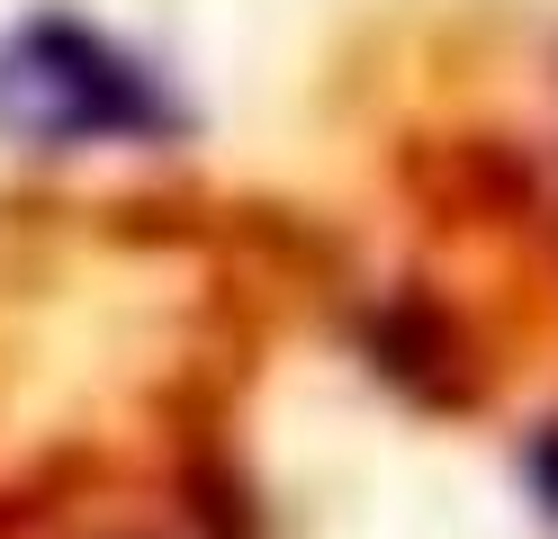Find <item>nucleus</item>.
<instances>
[{
  "label": "nucleus",
  "instance_id": "2",
  "mask_svg": "<svg viewBox=\"0 0 558 539\" xmlns=\"http://www.w3.org/2000/svg\"><path fill=\"white\" fill-rule=\"evenodd\" d=\"M522 477H532V494L558 513V422H541V441L522 450Z\"/></svg>",
  "mask_w": 558,
  "mask_h": 539
},
{
  "label": "nucleus",
  "instance_id": "1",
  "mask_svg": "<svg viewBox=\"0 0 558 539\" xmlns=\"http://www.w3.org/2000/svg\"><path fill=\"white\" fill-rule=\"evenodd\" d=\"M0 135L27 144V154L145 144V135H171V99L126 46L46 10L0 36Z\"/></svg>",
  "mask_w": 558,
  "mask_h": 539
}]
</instances>
